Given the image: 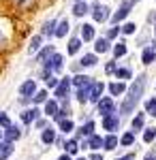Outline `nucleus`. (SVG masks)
I'll list each match as a JSON object with an SVG mask.
<instances>
[{"mask_svg": "<svg viewBox=\"0 0 156 160\" xmlns=\"http://www.w3.org/2000/svg\"><path fill=\"white\" fill-rule=\"evenodd\" d=\"M143 88H145V75H139L135 79V83L131 86V90H128V96L124 98V102H122V107H120L122 115H126V113H131L135 109V105L139 102L141 94H143Z\"/></svg>", "mask_w": 156, "mask_h": 160, "instance_id": "1", "label": "nucleus"}, {"mask_svg": "<svg viewBox=\"0 0 156 160\" xmlns=\"http://www.w3.org/2000/svg\"><path fill=\"white\" fill-rule=\"evenodd\" d=\"M133 4H135V0H124V2L120 4V9H118V11H116L113 15H111V22H113V24H118V22H122V19H124V17H126V15L131 13Z\"/></svg>", "mask_w": 156, "mask_h": 160, "instance_id": "2", "label": "nucleus"}, {"mask_svg": "<svg viewBox=\"0 0 156 160\" xmlns=\"http://www.w3.org/2000/svg\"><path fill=\"white\" fill-rule=\"evenodd\" d=\"M92 17H94V22L103 24V22H107V19H109V9H107V7H101V4H94V9H92Z\"/></svg>", "mask_w": 156, "mask_h": 160, "instance_id": "3", "label": "nucleus"}, {"mask_svg": "<svg viewBox=\"0 0 156 160\" xmlns=\"http://www.w3.org/2000/svg\"><path fill=\"white\" fill-rule=\"evenodd\" d=\"M120 126V120H118V115H113V113H109L103 118V128L105 130H116Z\"/></svg>", "mask_w": 156, "mask_h": 160, "instance_id": "4", "label": "nucleus"}, {"mask_svg": "<svg viewBox=\"0 0 156 160\" xmlns=\"http://www.w3.org/2000/svg\"><path fill=\"white\" fill-rule=\"evenodd\" d=\"M34 92H36L34 79H28V81H24V83L19 86V94H22V96H32Z\"/></svg>", "mask_w": 156, "mask_h": 160, "instance_id": "5", "label": "nucleus"}, {"mask_svg": "<svg viewBox=\"0 0 156 160\" xmlns=\"http://www.w3.org/2000/svg\"><path fill=\"white\" fill-rule=\"evenodd\" d=\"M98 113H103V118L113 113V100L111 98H101L98 100Z\"/></svg>", "mask_w": 156, "mask_h": 160, "instance_id": "6", "label": "nucleus"}, {"mask_svg": "<svg viewBox=\"0 0 156 160\" xmlns=\"http://www.w3.org/2000/svg\"><path fill=\"white\" fill-rule=\"evenodd\" d=\"M156 60V45H150V47H145L143 53H141V62L143 64H152Z\"/></svg>", "mask_w": 156, "mask_h": 160, "instance_id": "7", "label": "nucleus"}, {"mask_svg": "<svg viewBox=\"0 0 156 160\" xmlns=\"http://www.w3.org/2000/svg\"><path fill=\"white\" fill-rule=\"evenodd\" d=\"M69 88H71V79L66 77V79H62L60 83H58V88H56V96H58V98H64V96L69 94Z\"/></svg>", "mask_w": 156, "mask_h": 160, "instance_id": "8", "label": "nucleus"}, {"mask_svg": "<svg viewBox=\"0 0 156 160\" xmlns=\"http://www.w3.org/2000/svg\"><path fill=\"white\" fill-rule=\"evenodd\" d=\"M81 41H94V26L92 24H84L81 26Z\"/></svg>", "mask_w": 156, "mask_h": 160, "instance_id": "9", "label": "nucleus"}, {"mask_svg": "<svg viewBox=\"0 0 156 160\" xmlns=\"http://www.w3.org/2000/svg\"><path fill=\"white\" fill-rule=\"evenodd\" d=\"M90 90H92V83H86L77 90V100L79 102H86V100H90Z\"/></svg>", "mask_w": 156, "mask_h": 160, "instance_id": "10", "label": "nucleus"}, {"mask_svg": "<svg viewBox=\"0 0 156 160\" xmlns=\"http://www.w3.org/2000/svg\"><path fill=\"white\" fill-rule=\"evenodd\" d=\"M103 90H105V83H92V90H90V100L98 102V100H101V94H103Z\"/></svg>", "mask_w": 156, "mask_h": 160, "instance_id": "11", "label": "nucleus"}, {"mask_svg": "<svg viewBox=\"0 0 156 160\" xmlns=\"http://www.w3.org/2000/svg\"><path fill=\"white\" fill-rule=\"evenodd\" d=\"M47 68L49 71H60L62 68V56L60 53H54L51 56V62H47Z\"/></svg>", "mask_w": 156, "mask_h": 160, "instance_id": "12", "label": "nucleus"}, {"mask_svg": "<svg viewBox=\"0 0 156 160\" xmlns=\"http://www.w3.org/2000/svg\"><path fill=\"white\" fill-rule=\"evenodd\" d=\"M13 154V145L7 141V143H0V160H7Z\"/></svg>", "mask_w": 156, "mask_h": 160, "instance_id": "13", "label": "nucleus"}, {"mask_svg": "<svg viewBox=\"0 0 156 160\" xmlns=\"http://www.w3.org/2000/svg\"><path fill=\"white\" fill-rule=\"evenodd\" d=\"M36 118H39V111H36V109H28V111H24V113H22V120H24L26 124L34 122Z\"/></svg>", "mask_w": 156, "mask_h": 160, "instance_id": "14", "label": "nucleus"}, {"mask_svg": "<svg viewBox=\"0 0 156 160\" xmlns=\"http://www.w3.org/2000/svg\"><path fill=\"white\" fill-rule=\"evenodd\" d=\"M94 49H96V53H105V51H109V41L107 38H98L96 45H94Z\"/></svg>", "mask_w": 156, "mask_h": 160, "instance_id": "15", "label": "nucleus"}, {"mask_svg": "<svg viewBox=\"0 0 156 160\" xmlns=\"http://www.w3.org/2000/svg\"><path fill=\"white\" fill-rule=\"evenodd\" d=\"M103 145H105V139H101V137H96V135L90 137V143H88V148L98 149V148H103Z\"/></svg>", "mask_w": 156, "mask_h": 160, "instance_id": "16", "label": "nucleus"}, {"mask_svg": "<svg viewBox=\"0 0 156 160\" xmlns=\"http://www.w3.org/2000/svg\"><path fill=\"white\" fill-rule=\"evenodd\" d=\"M73 13H75V15H77V17H81V15H86V13H88V4H86V2H81V0H79V2H77V4H75V7H73Z\"/></svg>", "mask_w": 156, "mask_h": 160, "instance_id": "17", "label": "nucleus"}, {"mask_svg": "<svg viewBox=\"0 0 156 160\" xmlns=\"http://www.w3.org/2000/svg\"><path fill=\"white\" fill-rule=\"evenodd\" d=\"M54 28H56V22H54V19L45 22V26H43V34H45V37H51V34H56V30H54Z\"/></svg>", "mask_w": 156, "mask_h": 160, "instance_id": "18", "label": "nucleus"}, {"mask_svg": "<svg viewBox=\"0 0 156 160\" xmlns=\"http://www.w3.org/2000/svg\"><path fill=\"white\" fill-rule=\"evenodd\" d=\"M66 32H69V22L62 19L60 24H58V28H56V37H64Z\"/></svg>", "mask_w": 156, "mask_h": 160, "instance_id": "19", "label": "nucleus"}, {"mask_svg": "<svg viewBox=\"0 0 156 160\" xmlns=\"http://www.w3.org/2000/svg\"><path fill=\"white\" fill-rule=\"evenodd\" d=\"M79 47H81V38H71V43H69V53H77L79 51Z\"/></svg>", "mask_w": 156, "mask_h": 160, "instance_id": "20", "label": "nucleus"}, {"mask_svg": "<svg viewBox=\"0 0 156 160\" xmlns=\"http://www.w3.org/2000/svg\"><path fill=\"white\" fill-rule=\"evenodd\" d=\"M19 128H15V126H9V132H7V141L11 143V141H15V139H19Z\"/></svg>", "mask_w": 156, "mask_h": 160, "instance_id": "21", "label": "nucleus"}, {"mask_svg": "<svg viewBox=\"0 0 156 160\" xmlns=\"http://www.w3.org/2000/svg\"><path fill=\"white\" fill-rule=\"evenodd\" d=\"M124 53H126V43H124V41H120V43L113 47V56H116V58H122Z\"/></svg>", "mask_w": 156, "mask_h": 160, "instance_id": "22", "label": "nucleus"}, {"mask_svg": "<svg viewBox=\"0 0 156 160\" xmlns=\"http://www.w3.org/2000/svg\"><path fill=\"white\" fill-rule=\"evenodd\" d=\"M96 64V56L94 53H86L84 58H81V66H94Z\"/></svg>", "mask_w": 156, "mask_h": 160, "instance_id": "23", "label": "nucleus"}, {"mask_svg": "<svg viewBox=\"0 0 156 160\" xmlns=\"http://www.w3.org/2000/svg\"><path fill=\"white\" fill-rule=\"evenodd\" d=\"M45 113H47V115H56V113H58V105H56V100L45 102Z\"/></svg>", "mask_w": 156, "mask_h": 160, "instance_id": "24", "label": "nucleus"}, {"mask_svg": "<svg viewBox=\"0 0 156 160\" xmlns=\"http://www.w3.org/2000/svg\"><path fill=\"white\" fill-rule=\"evenodd\" d=\"M73 83H75V86H86V83H90V77H88V75H77V77H73Z\"/></svg>", "mask_w": 156, "mask_h": 160, "instance_id": "25", "label": "nucleus"}, {"mask_svg": "<svg viewBox=\"0 0 156 160\" xmlns=\"http://www.w3.org/2000/svg\"><path fill=\"white\" fill-rule=\"evenodd\" d=\"M54 141H56V132H54V130H51V128H47V130H45V132H43V143H54Z\"/></svg>", "mask_w": 156, "mask_h": 160, "instance_id": "26", "label": "nucleus"}, {"mask_svg": "<svg viewBox=\"0 0 156 160\" xmlns=\"http://www.w3.org/2000/svg\"><path fill=\"white\" fill-rule=\"evenodd\" d=\"M124 90H126V88H124V83H111V86H109V92H111L113 96H118V94H122Z\"/></svg>", "mask_w": 156, "mask_h": 160, "instance_id": "27", "label": "nucleus"}, {"mask_svg": "<svg viewBox=\"0 0 156 160\" xmlns=\"http://www.w3.org/2000/svg\"><path fill=\"white\" fill-rule=\"evenodd\" d=\"M64 148H66V154H77V149H79V143H77L75 139H71V141H69Z\"/></svg>", "mask_w": 156, "mask_h": 160, "instance_id": "28", "label": "nucleus"}, {"mask_svg": "<svg viewBox=\"0 0 156 160\" xmlns=\"http://www.w3.org/2000/svg\"><path fill=\"white\" fill-rule=\"evenodd\" d=\"M120 143H122V145H133V143H135V132H126V135H122Z\"/></svg>", "mask_w": 156, "mask_h": 160, "instance_id": "29", "label": "nucleus"}, {"mask_svg": "<svg viewBox=\"0 0 156 160\" xmlns=\"http://www.w3.org/2000/svg\"><path fill=\"white\" fill-rule=\"evenodd\" d=\"M13 2H15L17 9H30L34 4V0H13Z\"/></svg>", "mask_w": 156, "mask_h": 160, "instance_id": "30", "label": "nucleus"}, {"mask_svg": "<svg viewBox=\"0 0 156 160\" xmlns=\"http://www.w3.org/2000/svg\"><path fill=\"white\" fill-rule=\"evenodd\" d=\"M118 145V137H113V135H109L107 139H105V149H113Z\"/></svg>", "mask_w": 156, "mask_h": 160, "instance_id": "31", "label": "nucleus"}, {"mask_svg": "<svg viewBox=\"0 0 156 160\" xmlns=\"http://www.w3.org/2000/svg\"><path fill=\"white\" fill-rule=\"evenodd\" d=\"M145 111H148L150 115H156V98H150L145 102Z\"/></svg>", "mask_w": 156, "mask_h": 160, "instance_id": "32", "label": "nucleus"}, {"mask_svg": "<svg viewBox=\"0 0 156 160\" xmlns=\"http://www.w3.org/2000/svg\"><path fill=\"white\" fill-rule=\"evenodd\" d=\"M139 128H143V113H139V115L133 120V130H139Z\"/></svg>", "mask_w": 156, "mask_h": 160, "instance_id": "33", "label": "nucleus"}, {"mask_svg": "<svg viewBox=\"0 0 156 160\" xmlns=\"http://www.w3.org/2000/svg\"><path fill=\"white\" fill-rule=\"evenodd\" d=\"M154 137H156V128H148V130H145V135H143V141H145V143H152V141H154Z\"/></svg>", "mask_w": 156, "mask_h": 160, "instance_id": "34", "label": "nucleus"}, {"mask_svg": "<svg viewBox=\"0 0 156 160\" xmlns=\"http://www.w3.org/2000/svg\"><path fill=\"white\" fill-rule=\"evenodd\" d=\"M116 77H118V79H128V77H131V71H128V68H118V71H116Z\"/></svg>", "mask_w": 156, "mask_h": 160, "instance_id": "35", "label": "nucleus"}, {"mask_svg": "<svg viewBox=\"0 0 156 160\" xmlns=\"http://www.w3.org/2000/svg\"><path fill=\"white\" fill-rule=\"evenodd\" d=\"M60 128H62V132H71V130H73V122H71V120H62Z\"/></svg>", "mask_w": 156, "mask_h": 160, "instance_id": "36", "label": "nucleus"}, {"mask_svg": "<svg viewBox=\"0 0 156 160\" xmlns=\"http://www.w3.org/2000/svg\"><path fill=\"white\" fill-rule=\"evenodd\" d=\"M135 30H137V26H135V24H131V22H128V24H124V26H122V32H124V34H133Z\"/></svg>", "mask_w": 156, "mask_h": 160, "instance_id": "37", "label": "nucleus"}, {"mask_svg": "<svg viewBox=\"0 0 156 160\" xmlns=\"http://www.w3.org/2000/svg\"><path fill=\"white\" fill-rule=\"evenodd\" d=\"M94 130V122H88L86 126H81V135H92Z\"/></svg>", "mask_w": 156, "mask_h": 160, "instance_id": "38", "label": "nucleus"}, {"mask_svg": "<svg viewBox=\"0 0 156 160\" xmlns=\"http://www.w3.org/2000/svg\"><path fill=\"white\" fill-rule=\"evenodd\" d=\"M39 47H41V37H34L30 41V51H36Z\"/></svg>", "mask_w": 156, "mask_h": 160, "instance_id": "39", "label": "nucleus"}, {"mask_svg": "<svg viewBox=\"0 0 156 160\" xmlns=\"http://www.w3.org/2000/svg\"><path fill=\"white\" fill-rule=\"evenodd\" d=\"M45 83H47L49 88H58V79H56V77H51V75H47V79H45Z\"/></svg>", "mask_w": 156, "mask_h": 160, "instance_id": "40", "label": "nucleus"}, {"mask_svg": "<svg viewBox=\"0 0 156 160\" xmlns=\"http://www.w3.org/2000/svg\"><path fill=\"white\" fill-rule=\"evenodd\" d=\"M49 53H54V47H49V49H45V51H43V53L39 56V62H45V60L49 58Z\"/></svg>", "mask_w": 156, "mask_h": 160, "instance_id": "41", "label": "nucleus"}, {"mask_svg": "<svg viewBox=\"0 0 156 160\" xmlns=\"http://www.w3.org/2000/svg\"><path fill=\"white\" fill-rule=\"evenodd\" d=\"M120 30H122V28H118V26H116V28H111V30L107 32V38H116L118 34H120Z\"/></svg>", "mask_w": 156, "mask_h": 160, "instance_id": "42", "label": "nucleus"}, {"mask_svg": "<svg viewBox=\"0 0 156 160\" xmlns=\"http://www.w3.org/2000/svg\"><path fill=\"white\" fill-rule=\"evenodd\" d=\"M45 98H47V92H36V96H34L36 102H45Z\"/></svg>", "mask_w": 156, "mask_h": 160, "instance_id": "43", "label": "nucleus"}, {"mask_svg": "<svg viewBox=\"0 0 156 160\" xmlns=\"http://www.w3.org/2000/svg\"><path fill=\"white\" fill-rule=\"evenodd\" d=\"M0 126H7V128H9V126H11V120H9V118H7V115H4V113H2V115H0Z\"/></svg>", "mask_w": 156, "mask_h": 160, "instance_id": "44", "label": "nucleus"}, {"mask_svg": "<svg viewBox=\"0 0 156 160\" xmlns=\"http://www.w3.org/2000/svg\"><path fill=\"white\" fill-rule=\"evenodd\" d=\"M113 71H116V64H113V62H109V64H107V73H113Z\"/></svg>", "mask_w": 156, "mask_h": 160, "instance_id": "45", "label": "nucleus"}, {"mask_svg": "<svg viewBox=\"0 0 156 160\" xmlns=\"http://www.w3.org/2000/svg\"><path fill=\"white\" fill-rule=\"evenodd\" d=\"M58 160H71V154H64V156H60Z\"/></svg>", "mask_w": 156, "mask_h": 160, "instance_id": "46", "label": "nucleus"}, {"mask_svg": "<svg viewBox=\"0 0 156 160\" xmlns=\"http://www.w3.org/2000/svg\"><path fill=\"white\" fill-rule=\"evenodd\" d=\"M90 160H103V158H101L98 154H94V156H92V158H90Z\"/></svg>", "mask_w": 156, "mask_h": 160, "instance_id": "47", "label": "nucleus"}, {"mask_svg": "<svg viewBox=\"0 0 156 160\" xmlns=\"http://www.w3.org/2000/svg\"><path fill=\"white\" fill-rule=\"evenodd\" d=\"M0 141H2V132H0Z\"/></svg>", "mask_w": 156, "mask_h": 160, "instance_id": "48", "label": "nucleus"}, {"mask_svg": "<svg viewBox=\"0 0 156 160\" xmlns=\"http://www.w3.org/2000/svg\"><path fill=\"white\" fill-rule=\"evenodd\" d=\"M118 160H126V158H118Z\"/></svg>", "mask_w": 156, "mask_h": 160, "instance_id": "49", "label": "nucleus"}, {"mask_svg": "<svg viewBox=\"0 0 156 160\" xmlns=\"http://www.w3.org/2000/svg\"><path fill=\"white\" fill-rule=\"evenodd\" d=\"M154 34H156V28H154Z\"/></svg>", "mask_w": 156, "mask_h": 160, "instance_id": "50", "label": "nucleus"}, {"mask_svg": "<svg viewBox=\"0 0 156 160\" xmlns=\"http://www.w3.org/2000/svg\"><path fill=\"white\" fill-rule=\"evenodd\" d=\"M79 160H86V158H79Z\"/></svg>", "mask_w": 156, "mask_h": 160, "instance_id": "51", "label": "nucleus"}, {"mask_svg": "<svg viewBox=\"0 0 156 160\" xmlns=\"http://www.w3.org/2000/svg\"><path fill=\"white\" fill-rule=\"evenodd\" d=\"M135 2H137V0H135Z\"/></svg>", "mask_w": 156, "mask_h": 160, "instance_id": "52", "label": "nucleus"}, {"mask_svg": "<svg viewBox=\"0 0 156 160\" xmlns=\"http://www.w3.org/2000/svg\"><path fill=\"white\" fill-rule=\"evenodd\" d=\"M77 2H79V0H77Z\"/></svg>", "mask_w": 156, "mask_h": 160, "instance_id": "53", "label": "nucleus"}, {"mask_svg": "<svg viewBox=\"0 0 156 160\" xmlns=\"http://www.w3.org/2000/svg\"><path fill=\"white\" fill-rule=\"evenodd\" d=\"M154 19H156V17H154Z\"/></svg>", "mask_w": 156, "mask_h": 160, "instance_id": "54", "label": "nucleus"}]
</instances>
